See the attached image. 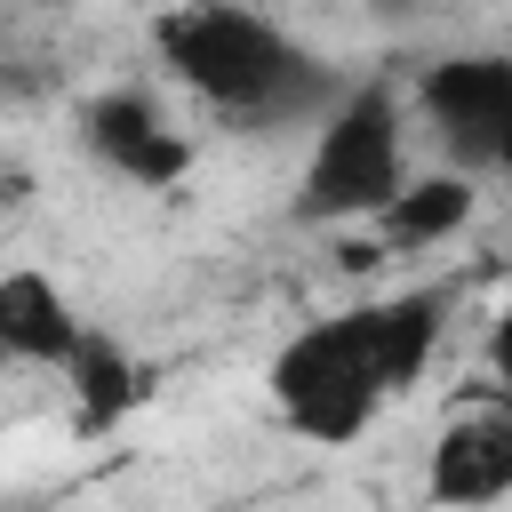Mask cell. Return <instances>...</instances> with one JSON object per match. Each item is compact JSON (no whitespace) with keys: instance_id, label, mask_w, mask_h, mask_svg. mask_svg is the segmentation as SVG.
Listing matches in <instances>:
<instances>
[{"instance_id":"8","label":"cell","mask_w":512,"mask_h":512,"mask_svg":"<svg viewBox=\"0 0 512 512\" xmlns=\"http://www.w3.org/2000/svg\"><path fill=\"white\" fill-rule=\"evenodd\" d=\"M88 336H96V328L64 304V288H56L40 264L0 272V352H8L16 368H72Z\"/></svg>"},{"instance_id":"7","label":"cell","mask_w":512,"mask_h":512,"mask_svg":"<svg viewBox=\"0 0 512 512\" xmlns=\"http://www.w3.org/2000/svg\"><path fill=\"white\" fill-rule=\"evenodd\" d=\"M472 208H480V184H472V176H456V168H416V184L368 224V240H352L344 264H376V256L440 248V240H456V232L472 224Z\"/></svg>"},{"instance_id":"4","label":"cell","mask_w":512,"mask_h":512,"mask_svg":"<svg viewBox=\"0 0 512 512\" xmlns=\"http://www.w3.org/2000/svg\"><path fill=\"white\" fill-rule=\"evenodd\" d=\"M408 120L432 136L440 168L456 176H504L512 152V56H448L424 64V80L408 88Z\"/></svg>"},{"instance_id":"9","label":"cell","mask_w":512,"mask_h":512,"mask_svg":"<svg viewBox=\"0 0 512 512\" xmlns=\"http://www.w3.org/2000/svg\"><path fill=\"white\" fill-rule=\"evenodd\" d=\"M64 384H72V400L88 408V424H112L128 400H144V368H136L112 336H88V344H80V360L64 368Z\"/></svg>"},{"instance_id":"1","label":"cell","mask_w":512,"mask_h":512,"mask_svg":"<svg viewBox=\"0 0 512 512\" xmlns=\"http://www.w3.org/2000/svg\"><path fill=\"white\" fill-rule=\"evenodd\" d=\"M440 336H448V288H384L344 312H320L264 368L272 416L312 448H352L400 392L424 384Z\"/></svg>"},{"instance_id":"10","label":"cell","mask_w":512,"mask_h":512,"mask_svg":"<svg viewBox=\"0 0 512 512\" xmlns=\"http://www.w3.org/2000/svg\"><path fill=\"white\" fill-rule=\"evenodd\" d=\"M480 376H488V400H504L512 408V296L488 312V328H480Z\"/></svg>"},{"instance_id":"3","label":"cell","mask_w":512,"mask_h":512,"mask_svg":"<svg viewBox=\"0 0 512 512\" xmlns=\"http://www.w3.org/2000/svg\"><path fill=\"white\" fill-rule=\"evenodd\" d=\"M408 136H416L408 96L384 80H352L336 96V112L312 128V152L296 176V216L304 224H376L416 184Z\"/></svg>"},{"instance_id":"6","label":"cell","mask_w":512,"mask_h":512,"mask_svg":"<svg viewBox=\"0 0 512 512\" xmlns=\"http://www.w3.org/2000/svg\"><path fill=\"white\" fill-rule=\"evenodd\" d=\"M424 496L440 512H488L512 496V408L504 400L440 424V440L424 456Z\"/></svg>"},{"instance_id":"5","label":"cell","mask_w":512,"mask_h":512,"mask_svg":"<svg viewBox=\"0 0 512 512\" xmlns=\"http://www.w3.org/2000/svg\"><path fill=\"white\" fill-rule=\"evenodd\" d=\"M80 144L112 168V176H128V184H176L184 176V160H192V136L168 120V104L152 96V88H104V96H88V112H80Z\"/></svg>"},{"instance_id":"2","label":"cell","mask_w":512,"mask_h":512,"mask_svg":"<svg viewBox=\"0 0 512 512\" xmlns=\"http://www.w3.org/2000/svg\"><path fill=\"white\" fill-rule=\"evenodd\" d=\"M152 56L192 104L240 128H288V120L320 128L344 96V80L280 16H256V8H160Z\"/></svg>"}]
</instances>
